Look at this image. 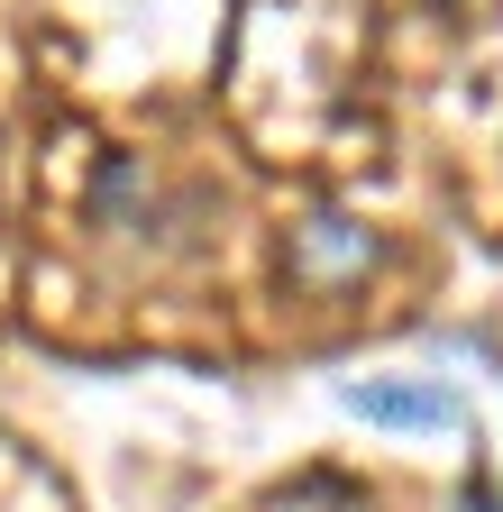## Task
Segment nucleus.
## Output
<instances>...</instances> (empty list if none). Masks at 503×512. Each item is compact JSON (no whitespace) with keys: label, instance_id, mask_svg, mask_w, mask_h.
Here are the masks:
<instances>
[{"label":"nucleus","instance_id":"obj_1","mask_svg":"<svg viewBox=\"0 0 503 512\" xmlns=\"http://www.w3.org/2000/svg\"><path fill=\"white\" fill-rule=\"evenodd\" d=\"M348 412L394 421V430H449L458 394H449V384H348Z\"/></svg>","mask_w":503,"mask_h":512},{"label":"nucleus","instance_id":"obj_2","mask_svg":"<svg viewBox=\"0 0 503 512\" xmlns=\"http://www.w3.org/2000/svg\"><path fill=\"white\" fill-rule=\"evenodd\" d=\"M366 256H375V238H366L357 220H339V211H321V220L293 238V266H302V275H357Z\"/></svg>","mask_w":503,"mask_h":512},{"label":"nucleus","instance_id":"obj_3","mask_svg":"<svg viewBox=\"0 0 503 512\" xmlns=\"http://www.w3.org/2000/svg\"><path fill=\"white\" fill-rule=\"evenodd\" d=\"M458 512H503V494H494V485H467V494H458Z\"/></svg>","mask_w":503,"mask_h":512}]
</instances>
